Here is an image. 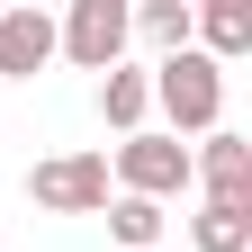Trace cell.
Wrapping results in <instances>:
<instances>
[{
  "label": "cell",
  "instance_id": "cell-1",
  "mask_svg": "<svg viewBox=\"0 0 252 252\" xmlns=\"http://www.w3.org/2000/svg\"><path fill=\"white\" fill-rule=\"evenodd\" d=\"M144 90H153V108H162V135L180 144V135H216L225 126V63H207L198 45H180V54H162L144 72Z\"/></svg>",
  "mask_w": 252,
  "mask_h": 252
},
{
  "label": "cell",
  "instance_id": "cell-2",
  "mask_svg": "<svg viewBox=\"0 0 252 252\" xmlns=\"http://www.w3.org/2000/svg\"><path fill=\"white\" fill-rule=\"evenodd\" d=\"M108 189H117V198H153V207L189 198V144H171L162 126H144V135L108 144Z\"/></svg>",
  "mask_w": 252,
  "mask_h": 252
},
{
  "label": "cell",
  "instance_id": "cell-3",
  "mask_svg": "<svg viewBox=\"0 0 252 252\" xmlns=\"http://www.w3.org/2000/svg\"><path fill=\"white\" fill-rule=\"evenodd\" d=\"M126 45H135L126 0H72V9L54 18V54H63V63H81V72H117Z\"/></svg>",
  "mask_w": 252,
  "mask_h": 252
},
{
  "label": "cell",
  "instance_id": "cell-4",
  "mask_svg": "<svg viewBox=\"0 0 252 252\" xmlns=\"http://www.w3.org/2000/svg\"><path fill=\"white\" fill-rule=\"evenodd\" d=\"M27 198L45 216H99L117 189H108V153H45L36 171H27Z\"/></svg>",
  "mask_w": 252,
  "mask_h": 252
},
{
  "label": "cell",
  "instance_id": "cell-5",
  "mask_svg": "<svg viewBox=\"0 0 252 252\" xmlns=\"http://www.w3.org/2000/svg\"><path fill=\"white\" fill-rule=\"evenodd\" d=\"M189 189H207L216 207H252V135H198L189 144Z\"/></svg>",
  "mask_w": 252,
  "mask_h": 252
},
{
  "label": "cell",
  "instance_id": "cell-6",
  "mask_svg": "<svg viewBox=\"0 0 252 252\" xmlns=\"http://www.w3.org/2000/svg\"><path fill=\"white\" fill-rule=\"evenodd\" d=\"M45 63H54V9L9 0L0 9V81H36Z\"/></svg>",
  "mask_w": 252,
  "mask_h": 252
},
{
  "label": "cell",
  "instance_id": "cell-7",
  "mask_svg": "<svg viewBox=\"0 0 252 252\" xmlns=\"http://www.w3.org/2000/svg\"><path fill=\"white\" fill-rule=\"evenodd\" d=\"M99 117L117 126V144H126V135H144V117H153V90H144V72H135V63L99 72Z\"/></svg>",
  "mask_w": 252,
  "mask_h": 252
},
{
  "label": "cell",
  "instance_id": "cell-8",
  "mask_svg": "<svg viewBox=\"0 0 252 252\" xmlns=\"http://www.w3.org/2000/svg\"><path fill=\"white\" fill-rule=\"evenodd\" d=\"M99 216H108L117 252H162V225H171V207H153V198H108Z\"/></svg>",
  "mask_w": 252,
  "mask_h": 252
},
{
  "label": "cell",
  "instance_id": "cell-9",
  "mask_svg": "<svg viewBox=\"0 0 252 252\" xmlns=\"http://www.w3.org/2000/svg\"><path fill=\"white\" fill-rule=\"evenodd\" d=\"M189 243H198V252H252V207H198V216H189Z\"/></svg>",
  "mask_w": 252,
  "mask_h": 252
},
{
  "label": "cell",
  "instance_id": "cell-10",
  "mask_svg": "<svg viewBox=\"0 0 252 252\" xmlns=\"http://www.w3.org/2000/svg\"><path fill=\"white\" fill-rule=\"evenodd\" d=\"M126 18H135V36L162 45V54L189 45V0H126Z\"/></svg>",
  "mask_w": 252,
  "mask_h": 252
}]
</instances>
